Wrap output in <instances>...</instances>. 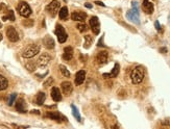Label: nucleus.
<instances>
[{
  "label": "nucleus",
  "mask_w": 170,
  "mask_h": 129,
  "mask_svg": "<svg viewBox=\"0 0 170 129\" xmlns=\"http://www.w3.org/2000/svg\"><path fill=\"white\" fill-rule=\"evenodd\" d=\"M16 109L20 112H23L25 114L26 112V105H25V101L23 99H19L17 102H16Z\"/></svg>",
  "instance_id": "aec40b11"
},
{
  "label": "nucleus",
  "mask_w": 170,
  "mask_h": 129,
  "mask_svg": "<svg viewBox=\"0 0 170 129\" xmlns=\"http://www.w3.org/2000/svg\"><path fill=\"white\" fill-rule=\"evenodd\" d=\"M85 79H86V71L85 70H80L76 73L75 75V84L76 85H80L84 83Z\"/></svg>",
  "instance_id": "2eb2a0df"
},
{
  "label": "nucleus",
  "mask_w": 170,
  "mask_h": 129,
  "mask_svg": "<svg viewBox=\"0 0 170 129\" xmlns=\"http://www.w3.org/2000/svg\"><path fill=\"white\" fill-rule=\"evenodd\" d=\"M1 27H2V24H1V23H0V28H1Z\"/></svg>",
  "instance_id": "a19ab883"
},
{
  "label": "nucleus",
  "mask_w": 170,
  "mask_h": 129,
  "mask_svg": "<svg viewBox=\"0 0 170 129\" xmlns=\"http://www.w3.org/2000/svg\"><path fill=\"white\" fill-rule=\"evenodd\" d=\"M72 20L74 21H85L87 18V14L85 12H82V10H75V12H72Z\"/></svg>",
  "instance_id": "ddd939ff"
},
{
  "label": "nucleus",
  "mask_w": 170,
  "mask_h": 129,
  "mask_svg": "<svg viewBox=\"0 0 170 129\" xmlns=\"http://www.w3.org/2000/svg\"><path fill=\"white\" fill-rule=\"evenodd\" d=\"M107 57H109V53L107 51H100L96 56V62L98 64H105L107 62Z\"/></svg>",
  "instance_id": "dca6fc26"
},
{
  "label": "nucleus",
  "mask_w": 170,
  "mask_h": 129,
  "mask_svg": "<svg viewBox=\"0 0 170 129\" xmlns=\"http://www.w3.org/2000/svg\"><path fill=\"white\" fill-rule=\"evenodd\" d=\"M60 70H61L62 75H64L65 77H70V72L68 71V69L66 68L64 64H61V66H60Z\"/></svg>",
  "instance_id": "bb28decb"
},
{
  "label": "nucleus",
  "mask_w": 170,
  "mask_h": 129,
  "mask_svg": "<svg viewBox=\"0 0 170 129\" xmlns=\"http://www.w3.org/2000/svg\"><path fill=\"white\" fill-rule=\"evenodd\" d=\"M39 52H40V46L37 45V44H32L24 49V51L22 52V56L24 58H32L36 56Z\"/></svg>",
  "instance_id": "7ed1b4c3"
},
{
  "label": "nucleus",
  "mask_w": 170,
  "mask_h": 129,
  "mask_svg": "<svg viewBox=\"0 0 170 129\" xmlns=\"http://www.w3.org/2000/svg\"><path fill=\"white\" fill-rule=\"evenodd\" d=\"M71 108H72V112H73L74 118H75L78 122H80V121H82V118H80V114H79V111H78L77 107H76L75 105H71Z\"/></svg>",
  "instance_id": "b1692460"
},
{
  "label": "nucleus",
  "mask_w": 170,
  "mask_h": 129,
  "mask_svg": "<svg viewBox=\"0 0 170 129\" xmlns=\"http://www.w3.org/2000/svg\"><path fill=\"white\" fill-rule=\"evenodd\" d=\"M9 86V81L4 76L0 75V91H4Z\"/></svg>",
  "instance_id": "5701e85b"
},
{
  "label": "nucleus",
  "mask_w": 170,
  "mask_h": 129,
  "mask_svg": "<svg viewBox=\"0 0 170 129\" xmlns=\"http://www.w3.org/2000/svg\"><path fill=\"white\" fill-rule=\"evenodd\" d=\"M24 26H27V27H30L34 25V20H25L23 22Z\"/></svg>",
  "instance_id": "2f4dec72"
},
{
  "label": "nucleus",
  "mask_w": 170,
  "mask_h": 129,
  "mask_svg": "<svg viewBox=\"0 0 170 129\" xmlns=\"http://www.w3.org/2000/svg\"><path fill=\"white\" fill-rule=\"evenodd\" d=\"M45 99H46V96H45V93L43 92H39L38 95H37V98H36V103L38 105H43L45 102Z\"/></svg>",
  "instance_id": "412c9836"
},
{
  "label": "nucleus",
  "mask_w": 170,
  "mask_h": 129,
  "mask_svg": "<svg viewBox=\"0 0 170 129\" xmlns=\"http://www.w3.org/2000/svg\"><path fill=\"white\" fill-rule=\"evenodd\" d=\"M119 71H120V66H119V64L116 62L113 70H112V72L107 73V74H103L102 76H103V78H115V77H117L118 74H119Z\"/></svg>",
  "instance_id": "4468645a"
},
{
  "label": "nucleus",
  "mask_w": 170,
  "mask_h": 129,
  "mask_svg": "<svg viewBox=\"0 0 170 129\" xmlns=\"http://www.w3.org/2000/svg\"><path fill=\"white\" fill-rule=\"evenodd\" d=\"M52 82H53V78H52V77H49V78L47 79V80L45 81L44 83H43V86H44V87H48V86H50V85L52 84Z\"/></svg>",
  "instance_id": "7c9ffc66"
},
{
  "label": "nucleus",
  "mask_w": 170,
  "mask_h": 129,
  "mask_svg": "<svg viewBox=\"0 0 170 129\" xmlns=\"http://www.w3.org/2000/svg\"><path fill=\"white\" fill-rule=\"evenodd\" d=\"M7 39H9L11 42H13V43L18 42L20 39L19 33L17 32L15 27H13V26H9L7 28Z\"/></svg>",
  "instance_id": "6e6552de"
},
{
  "label": "nucleus",
  "mask_w": 170,
  "mask_h": 129,
  "mask_svg": "<svg viewBox=\"0 0 170 129\" xmlns=\"http://www.w3.org/2000/svg\"><path fill=\"white\" fill-rule=\"evenodd\" d=\"M76 28H77L80 32H86V31L88 30V26H87L86 24H84V23H78V24L76 25Z\"/></svg>",
  "instance_id": "cd10ccee"
},
{
  "label": "nucleus",
  "mask_w": 170,
  "mask_h": 129,
  "mask_svg": "<svg viewBox=\"0 0 170 129\" xmlns=\"http://www.w3.org/2000/svg\"><path fill=\"white\" fill-rule=\"evenodd\" d=\"M89 24H90V27L92 29L93 33L94 34H99L100 32V23H99V20L97 17H92L89 21Z\"/></svg>",
  "instance_id": "1a4fd4ad"
},
{
  "label": "nucleus",
  "mask_w": 170,
  "mask_h": 129,
  "mask_svg": "<svg viewBox=\"0 0 170 129\" xmlns=\"http://www.w3.org/2000/svg\"><path fill=\"white\" fill-rule=\"evenodd\" d=\"M95 4H97V5H100V6H105V4H103L101 1H95Z\"/></svg>",
  "instance_id": "c9c22d12"
},
{
  "label": "nucleus",
  "mask_w": 170,
  "mask_h": 129,
  "mask_svg": "<svg viewBox=\"0 0 170 129\" xmlns=\"http://www.w3.org/2000/svg\"><path fill=\"white\" fill-rule=\"evenodd\" d=\"M2 20L3 21H7V20L15 21V15H14L13 10H9V12H7V15H5V16L2 17Z\"/></svg>",
  "instance_id": "393cba45"
},
{
  "label": "nucleus",
  "mask_w": 170,
  "mask_h": 129,
  "mask_svg": "<svg viewBox=\"0 0 170 129\" xmlns=\"http://www.w3.org/2000/svg\"><path fill=\"white\" fill-rule=\"evenodd\" d=\"M1 40H2V34L0 33V42H1Z\"/></svg>",
  "instance_id": "ea45409f"
},
{
  "label": "nucleus",
  "mask_w": 170,
  "mask_h": 129,
  "mask_svg": "<svg viewBox=\"0 0 170 129\" xmlns=\"http://www.w3.org/2000/svg\"><path fill=\"white\" fill-rule=\"evenodd\" d=\"M142 10H144L146 14L151 15L155 10V7H153V4L151 3L149 0H144L142 3Z\"/></svg>",
  "instance_id": "f8f14e48"
},
{
  "label": "nucleus",
  "mask_w": 170,
  "mask_h": 129,
  "mask_svg": "<svg viewBox=\"0 0 170 129\" xmlns=\"http://www.w3.org/2000/svg\"><path fill=\"white\" fill-rule=\"evenodd\" d=\"M60 6H61V3H60L57 0H52V1L46 6V10L50 14L51 17H54L55 14L57 12V10H60Z\"/></svg>",
  "instance_id": "0eeeda50"
},
{
  "label": "nucleus",
  "mask_w": 170,
  "mask_h": 129,
  "mask_svg": "<svg viewBox=\"0 0 170 129\" xmlns=\"http://www.w3.org/2000/svg\"><path fill=\"white\" fill-rule=\"evenodd\" d=\"M102 41H103V37H100V41L98 42V46H99V47H105V45H103Z\"/></svg>",
  "instance_id": "f704fd0d"
},
{
  "label": "nucleus",
  "mask_w": 170,
  "mask_h": 129,
  "mask_svg": "<svg viewBox=\"0 0 170 129\" xmlns=\"http://www.w3.org/2000/svg\"><path fill=\"white\" fill-rule=\"evenodd\" d=\"M92 44H93V37H91V35H86V37H85V44H84L85 48H89Z\"/></svg>",
  "instance_id": "a878e982"
},
{
  "label": "nucleus",
  "mask_w": 170,
  "mask_h": 129,
  "mask_svg": "<svg viewBox=\"0 0 170 129\" xmlns=\"http://www.w3.org/2000/svg\"><path fill=\"white\" fill-rule=\"evenodd\" d=\"M46 117L53 121H57V123H62V122H67V118L64 117L61 112L59 111H49L46 114Z\"/></svg>",
  "instance_id": "423d86ee"
},
{
  "label": "nucleus",
  "mask_w": 170,
  "mask_h": 129,
  "mask_svg": "<svg viewBox=\"0 0 170 129\" xmlns=\"http://www.w3.org/2000/svg\"><path fill=\"white\" fill-rule=\"evenodd\" d=\"M160 51H161V52H166V51H167V49H166V48H162Z\"/></svg>",
  "instance_id": "58836bf2"
},
{
  "label": "nucleus",
  "mask_w": 170,
  "mask_h": 129,
  "mask_svg": "<svg viewBox=\"0 0 170 129\" xmlns=\"http://www.w3.org/2000/svg\"><path fill=\"white\" fill-rule=\"evenodd\" d=\"M7 10V5H5L4 3L0 4V12H5Z\"/></svg>",
  "instance_id": "72a5a7b5"
},
{
  "label": "nucleus",
  "mask_w": 170,
  "mask_h": 129,
  "mask_svg": "<svg viewBox=\"0 0 170 129\" xmlns=\"http://www.w3.org/2000/svg\"><path fill=\"white\" fill-rule=\"evenodd\" d=\"M25 67L29 72H34V71L36 70V64H35L34 62H28L27 64H25Z\"/></svg>",
  "instance_id": "c85d7f7f"
},
{
  "label": "nucleus",
  "mask_w": 170,
  "mask_h": 129,
  "mask_svg": "<svg viewBox=\"0 0 170 129\" xmlns=\"http://www.w3.org/2000/svg\"><path fill=\"white\" fill-rule=\"evenodd\" d=\"M85 6H86V7H88V8H92V4L88 3V2H87V3H85Z\"/></svg>",
  "instance_id": "e433bc0d"
},
{
  "label": "nucleus",
  "mask_w": 170,
  "mask_h": 129,
  "mask_svg": "<svg viewBox=\"0 0 170 129\" xmlns=\"http://www.w3.org/2000/svg\"><path fill=\"white\" fill-rule=\"evenodd\" d=\"M17 10L24 18H28V17L32 15V8H30V6L27 4V2L25 1H20L19 3H18Z\"/></svg>",
  "instance_id": "20e7f679"
},
{
  "label": "nucleus",
  "mask_w": 170,
  "mask_h": 129,
  "mask_svg": "<svg viewBox=\"0 0 170 129\" xmlns=\"http://www.w3.org/2000/svg\"><path fill=\"white\" fill-rule=\"evenodd\" d=\"M50 62H51V56L47 53H43L39 56L38 62H38V66L40 67V68H45Z\"/></svg>",
  "instance_id": "9d476101"
},
{
  "label": "nucleus",
  "mask_w": 170,
  "mask_h": 129,
  "mask_svg": "<svg viewBox=\"0 0 170 129\" xmlns=\"http://www.w3.org/2000/svg\"><path fill=\"white\" fill-rule=\"evenodd\" d=\"M73 57V48L71 46H67L64 49V53H63V58L65 60H70Z\"/></svg>",
  "instance_id": "a211bd4d"
},
{
  "label": "nucleus",
  "mask_w": 170,
  "mask_h": 129,
  "mask_svg": "<svg viewBox=\"0 0 170 129\" xmlns=\"http://www.w3.org/2000/svg\"><path fill=\"white\" fill-rule=\"evenodd\" d=\"M43 44L47 49H53L54 48V41L50 35H45L43 39Z\"/></svg>",
  "instance_id": "6ab92c4d"
},
{
  "label": "nucleus",
  "mask_w": 170,
  "mask_h": 129,
  "mask_svg": "<svg viewBox=\"0 0 170 129\" xmlns=\"http://www.w3.org/2000/svg\"><path fill=\"white\" fill-rule=\"evenodd\" d=\"M155 28H157V30L159 31V32H161V31H162V27H161V25H160L159 21H155Z\"/></svg>",
  "instance_id": "473e14b6"
},
{
  "label": "nucleus",
  "mask_w": 170,
  "mask_h": 129,
  "mask_svg": "<svg viewBox=\"0 0 170 129\" xmlns=\"http://www.w3.org/2000/svg\"><path fill=\"white\" fill-rule=\"evenodd\" d=\"M54 32H55V34H57V40H59V42L61 44L65 43V42L67 41L68 34H67V32H66L65 28H64L61 24H57Z\"/></svg>",
  "instance_id": "39448f33"
},
{
  "label": "nucleus",
  "mask_w": 170,
  "mask_h": 129,
  "mask_svg": "<svg viewBox=\"0 0 170 129\" xmlns=\"http://www.w3.org/2000/svg\"><path fill=\"white\" fill-rule=\"evenodd\" d=\"M32 114H40V111H39V110H32Z\"/></svg>",
  "instance_id": "4c0bfd02"
},
{
  "label": "nucleus",
  "mask_w": 170,
  "mask_h": 129,
  "mask_svg": "<svg viewBox=\"0 0 170 129\" xmlns=\"http://www.w3.org/2000/svg\"><path fill=\"white\" fill-rule=\"evenodd\" d=\"M61 87H62V91H63V93L65 96H69L70 94L72 93V91H73V87H72L71 82H69V81H64V82H62Z\"/></svg>",
  "instance_id": "9b49d317"
},
{
  "label": "nucleus",
  "mask_w": 170,
  "mask_h": 129,
  "mask_svg": "<svg viewBox=\"0 0 170 129\" xmlns=\"http://www.w3.org/2000/svg\"><path fill=\"white\" fill-rule=\"evenodd\" d=\"M126 18L132 22L139 24L140 23V18H139V8H138V3L136 1L132 2V8L128 10L126 14Z\"/></svg>",
  "instance_id": "f03ea898"
},
{
  "label": "nucleus",
  "mask_w": 170,
  "mask_h": 129,
  "mask_svg": "<svg viewBox=\"0 0 170 129\" xmlns=\"http://www.w3.org/2000/svg\"><path fill=\"white\" fill-rule=\"evenodd\" d=\"M144 69L141 66H137L130 73V79L134 84H139L144 79Z\"/></svg>",
  "instance_id": "f257e3e1"
},
{
  "label": "nucleus",
  "mask_w": 170,
  "mask_h": 129,
  "mask_svg": "<svg viewBox=\"0 0 170 129\" xmlns=\"http://www.w3.org/2000/svg\"><path fill=\"white\" fill-rule=\"evenodd\" d=\"M50 94H51V98L53 99V101L59 102L62 100V94H61V92H60L59 87H57V86L52 87V89H51Z\"/></svg>",
  "instance_id": "f3484780"
},
{
  "label": "nucleus",
  "mask_w": 170,
  "mask_h": 129,
  "mask_svg": "<svg viewBox=\"0 0 170 129\" xmlns=\"http://www.w3.org/2000/svg\"><path fill=\"white\" fill-rule=\"evenodd\" d=\"M17 98V94H12V95H10V98H9V105H13L14 104V101H15V99Z\"/></svg>",
  "instance_id": "c756f323"
},
{
  "label": "nucleus",
  "mask_w": 170,
  "mask_h": 129,
  "mask_svg": "<svg viewBox=\"0 0 170 129\" xmlns=\"http://www.w3.org/2000/svg\"><path fill=\"white\" fill-rule=\"evenodd\" d=\"M68 16H69V12H68V8L66 6L62 7L60 10V12H59V17L61 20H67L68 19Z\"/></svg>",
  "instance_id": "4be33fe9"
}]
</instances>
